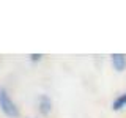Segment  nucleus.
Here are the masks:
<instances>
[{
    "label": "nucleus",
    "instance_id": "obj_4",
    "mask_svg": "<svg viewBox=\"0 0 126 118\" xmlns=\"http://www.w3.org/2000/svg\"><path fill=\"white\" fill-rule=\"evenodd\" d=\"M123 107H126V91L123 94H120V96L112 102V109L113 110H121Z\"/></svg>",
    "mask_w": 126,
    "mask_h": 118
},
{
    "label": "nucleus",
    "instance_id": "obj_3",
    "mask_svg": "<svg viewBox=\"0 0 126 118\" xmlns=\"http://www.w3.org/2000/svg\"><path fill=\"white\" fill-rule=\"evenodd\" d=\"M110 60H112L113 69H117L118 73H121V71L126 68V55H123V54H112L110 55Z\"/></svg>",
    "mask_w": 126,
    "mask_h": 118
},
{
    "label": "nucleus",
    "instance_id": "obj_1",
    "mask_svg": "<svg viewBox=\"0 0 126 118\" xmlns=\"http://www.w3.org/2000/svg\"><path fill=\"white\" fill-rule=\"evenodd\" d=\"M0 109L3 110L6 117L10 118H17L19 117V109L16 107V104L13 102V99L10 98V94L3 87H0Z\"/></svg>",
    "mask_w": 126,
    "mask_h": 118
},
{
    "label": "nucleus",
    "instance_id": "obj_2",
    "mask_svg": "<svg viewBox=\"0 0 126 118\" xmlns=\"http://www.w3.org/2000/svg\"><path fill=\"white\" fill-rule=\"evenodd\" d=\"M38 107H39V112L44 117L50 113V110H52V101H50V98L47 96V94H41V96H39Z\"/></svg>",
    "mask_w": 126,
    "mask_h": 118
},
{
    "label": "nucleus",
    "instance_id": "obj_5",
    "mask_svg": "<svg viewBox=\"0 0 126 118\" xmlns=\"http://www.w3.org/2000/svg\"><path fill=\"white\" fill-rule=\"evenodd\" d=\"M32 57V60H39L41 58V55H36V54H33V55H30Z\"/></svg>",
    "mask_w": 126,
    "mask_h": 118
}]
</instances>
